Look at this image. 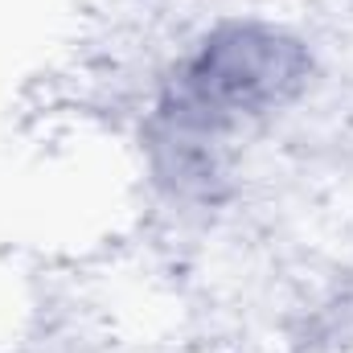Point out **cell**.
<instances>
[{
  "label": "cell",
  "mask_w": 353,
  "mask_h": 353,
  "mask_svg": "<svg viewBox=\"0 0 353 353\" xmlns=\"http://www.w3.org/2000/svg\"><path fill=\"white\" fill-rule=\"evenodd\" d=\"M312 58L300 37L267 21H226L210 29L165 83L161 123L185 165H205L210 140L243 132L288 107L308 87Z\"/></svg>",
  "instance_id": "1"
}]
</instances>
